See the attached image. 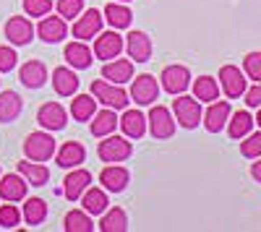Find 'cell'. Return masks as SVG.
Segmentation results:
<instances>
[{"instance_id":"24","label":"cell","mask_w":261,"mask_h":232,"mask_svg":"<svg viewBox=\"0 0 261 232\" xmlns=\"http://www.w3.org/2000/svg\"><path fill=\"white\" fill-rule=\"evenodd\" d=\"M118 125H120V131L125 133V138H141L146 133V118L139 110H128L125 107V112L118 120Z\"/></svg>"},{"instance_id":"17","label":"cell","mask_w":261,"mask_h":232,"mask_svg":"<svg viewBox=\"0 0 261 232\" xmlns=\"http://www.w3.org/2000/svg\"><path fill=\"white\" fill-rule=\"evenodd\" d=\"M84 159H86V149L79 141H65L55 152V162L63 167V170H73V167H79Z\"/></svg>"},{"instance_id":"5","label":"cell","mask_w":261,"mask_h":232,"mask_svg":"<svg viewBox=\"0 0 261 232\" xmlns=\"http://www.w3.org/2000/svg\"><path fill=\"white\" fill-rule=\"evenodd\" d=\"M157 94H160V83H157L154 76L141 73V76H136L134 81H130V99H134L136 104H141V107L154 102Z\"/></svg>"},{"instance_id":"12","label":"cell","mask_w":261,"mask_h":232,"mask_svg":"<svg viewBox=\"0 0 261 232\" xmlns=\"http://www.w3.org/2000/svg\"><path fill=\"white\" fill-rule=\"evenodd\" d=\"M37 34H39L42 42H47V45H55V42L65 39V34H68L65 18L63 16H42L39 26H37Z\"/></svg>"},{"instance_id":"22","label":"cell","mask_w":261,"mask_h":232,"mask_svg":"<svg viewBox=\"0 0 261 232\" xmlns=\"http://www.w3.org/2000/svg\"><path fill=\"white\" fill-rule=\"evenodd\" d=\"M27 185L24 183V175H3V180H0V198L3 201H24L27 198Z\"/></svg>"},{"instance_id":"26","label":"cell","mask_w":261,"mask_h":232,"mask_svg":"<svg viewBox=\"0 0 261 232\" xmlns=\"http://www.w3.org/2000/svg\"><path fill=\"white\" fill-rule=\"evenodd\" d=\"M115 128H118V115L110 107H105V110L92 115V136L105 138V136H110Z\"/></svg>"},{"instance_id":"37","label":"cell","mask_w":261,"mask_h":232,"mask_svg":"<svg viewBox=\"0 0 261 232\" xmlns=\"http://www.w3.org/2000/svg\"><path fill=\"white\" fill-rule=\"evenodd\" d=\"M18 222H21V212L13 204L0 206V227H3V229H13Z\"/></svg>"},{"instance_id":"10","label":"cell","mask_w":261,"mask_h":232,"mask_svg":"<svg viewBox=\"0 0 261 232\" xmlns=\"http://www.w3.org/2000/svg\"><path fill=\"white\" fill-rule=\"evenodd\" d=\"M123 37L118 34V32H102L99 37H97V42H94V57H99V60H113V57H118L120 52H123Z\"/></svg>"},{"instance_id":"35","label":"cell","mask_w":261,"mask_h":232,"mask_svg":"<svg viewBox=\"0 0 261 232\" xmlns=\"http://www.w3.org/2000/svg\"><path fill=\"white\" fill-rule=\"evenodd\" d=\"M45 217H47V204L42 201V198H29L24 204V222L27 224L37 227V224L45 222Z\"/></svg>"},{"instance_id":"8","label":"cell","mask_w":261,"mask_h":232,"mask_svg":"<svg viewBox=\"0 0 261 232\" xmlns=\"http://www.w3.org/2000/svg\"><path fill=\"white\" fill-rule=\"evenodd\" d=\"M71 32H73V37L81 39V42L97 37V34L102 32V13H99L97 8H89L84 16L79 13V16H76V24H73Z\"/></svg>"},{"instance_id":"25","label":"cell","mask_w":261,"mask_h":232,"mask_svg":"<svg viewBox=\"0 0 261 232\" xmlns=\"http://www.w3.org/2000/svg\"><path fill=\"white\" fill-rule=\"evenodd\" d=\"M21 110H24V102L16 92H0V123H13L21 115Z\"/></svg>"},{"instance_id":"38","label":"cell","mask_w":261,"mask_h":232,"mask_svg":"<svg viewBox=\"0 0 261 232\" xmlns=\"http://www.w3.org/2000/svg\"><path fill=\"white\" fill-rule=\"evenodd\" d=\"M243 71L248 78L253 81H261V52H248L246 60H243Z\"/></svg>"},{"instance_id":"14","label":"cell","mask_w":261,"mask_h":232,"mask_svg":"<svg viewBox=\"0 0 261 232\" xmlns=\"http://www.w3.org/2000/svg\"><path fill=\"white\" fill-rule=\"evenodd\" d=\"M37 123L42 125V128H47V131H63L65 128V110H63V104L58 102H45L39 107L37 112Z\"/></svg>"},{"instance_id":"20","label":"cell","mask_w":261,"mask_h":232,"mask_svg":"<svg viewBox=\"0 0 261 232\" xmlns=\"http://www.w3.org/2000/svg\"><path fill=\"white\" fill-rule=\"evenodd\" d=\"M65 63H68V66H73V68H89L92 63H94V52H92L89 45H86V42H81V39L68 42V45H65Z\"/></svg>"},{"instance_id":"6","label":"cell","mask_w":261,"mask_h":232,"mask_svg":"<svg viewBox=\"0 0 261 232\" xmlns=\"http://www.w3.org/2000/svg\"><path fill=\"white\" fill-rule=\"evenodd\" d=\"M146 120H149V131L154 138H170L175 133V120H172L170 110L162 107V104H154Z\"/></svg>"},{"instance_id":"45","label":"cell","mask_w":261,"mask_h":232,"mask_svg":"<svg viewBox=\"0 0 261 232\" xmlns=\"http://www.w3.org/2000/svg\"><path fill=\"white\" fill-rule=\"evenodd\" d=\"M123 3H128V0H123Z\"/></svg>"},{"instance_id":"4","label":"cell","mask_w":261,"mask_h":232,"mask_svg":"<svg viewBox=\"0 0 261 232\" xmlns=\"http://www.w3.org/2000/svg\"><path fill=\"white\" fill-rule=\"evenodd\" d=\"M172 112H175V120L183 125V128L193 131L196 125L201 123V102L199 99H191V97H183L178 94V99L172 102Z\"/></svg>"},{"instance_id":"18","label":"cell","mask_w":261,"mask_h":232,"mask_svg":"<svg viewBox=\"0 0 261 232\" xmlns=\"http://www.w3.org/2000/svg\"><path fill=\"white\" fill-rule=\"evenodd\" d=\"M89 183H92L89 170H76V167H73V172L65 175V180H63V193H65V198H68V201H79L81 193L89 188Z\"/></svg>"},{"instance_id":"28","label":"cell","mask_w":261,"mask_h":232,"mask_svg":"<svg viewBox=\"0 0 261 232\" xmlns=\"http://www.w3.org/2000/svg\"><path fill=\"white\" fill-rule=\"evenodd\" d=\"M102 18H107V24H110L113 29H128L130 21H134V13H130L128 6H120V3H110L105 8Z\"/></svg>"},{"instance_id":"7","label":"cell","mask_w":261,"mask_h":232,"mask_svg":"<svg viewBox=\"0 0 261 232\" xmlns=\"http://www.w3.org/2000/svg\"><path fill=\"white\" fill-rule=\"evenodd\" d=\"M160 78H162V89L167 94H183L191 86V71L186 66H167Z\"/></svg>"},{"instance_id":"21","label":"cell","mask_w":261,"mask_h":232,"mask_svg":"<svg viewBox=\"0 0 261 232\" xmlns=\"http://www.w3.org/2000/svg\"><path fill=\"white\" fill-rule=\"evenodd\" d=\"M123 47L128 50V57H134L136 63H146L151 57V39L144 32H130Z\"/></svg>"},{"instance_id":"43","label":"cell","mask_w":261,"mask_h":232,"mask_svg":"<svg viewBox=\"0 0 261 232\" xmlns=\"http://www.w3.org/2000/svg\"><path fill=\"white\" fill-rule=\"evenodd\" d=\"M251 175H253V180H256V183H261V159H258V162H253Z\"/></svg>"},{"instance_id":"1","label":"cell","mask_w":261,"mask_h":232,"mask_svg":"<svg viewBox=\"0 0 261 232\" xmlns=\"http://www.w3.org/2000/svg\"><path fill=\"white\" fill-rule=\"evenodd\" d=\"M92 97L110 110H125L128 107V92L120 83H113V81H94L92 83Z\"/></svg>"},{"instance_id":"9","label":"cell","mask_w":261,"mask_h":232,"mask_svg":"<svg viewBox=\"0 0 261 232\" xmlns=\"http://www.w3.org/2000/svg\"><path fill=\"white\" fill-rule=\"evenodd\" d=\"M6 37L11 45H18V47H24L29 45V42L34 39V26H32V21L24 18V16H11L6 21Z\"/></svg>"},{"instance_id":"33","label":"cell","mask_w":261,"mask_h":232,"mask_svg":"<svg viewBox=\"0 0 261 232\" xmlns=\"http://www.w3.org/2000/svg\"><path fill=\"white\" fill-rule=\"evenodd\" d=\"M63 227H65V232H92L94 224H92L89 214H86L84 209H73V212L65 214Z\"/></svg>"},{"instance_id":"16","label":"cell","mask_w":261,"mask_h":232,"mask_svg":"<svg viewBox=\"0 0 261 232\" xmlns=\"http://www.w3.org/2000/svg\"><path fill=\"white\" fill-rule=\"evenodd\" d=\"M102 78L113 81V83H128V78H134V63H130L128 57H113L105 63L102 68Z\"/></svg>"},{"instance_id":"11","label":"cell","mask_w":261,"mask_h":232,"mask_svg":"<svg viewBox=\"0 0 261 232\" xmlns=\"http://www.w3.org/2000/svg\"><path fill=\"white\" fill-rule=\"evenodd\" d=\"M220 86H222V92L230 99L243 97L246 94V76H243V71L235 68V66H222V71H220Z\"/></svg>"},{"instance_id":"41","label":"cell","mask_w":261,"mask_h":232,"mask_svg":"<svg viewBox=\"0 0 261 232\" xmlns=\"http://www.w3.org/2000/svg\"><path fill=\"white\" fill-rule=\"evenodd\" d=\"M16 68V50L13 47H0V73H8Z\"/></svg>"},{"instance_id":"2","label":"cell","mask_w":261,"mask_h":232,"mask_svg":"<svg viewBox=\"0 0 261 232\" xmlns=\"http://www.w3.org/2000/svg\"><path fill=\"white\" fill-rule=\"evenodd\" d=\"M24 154L32 159V162H47L53 154H55V138L45 131H34L27 136L24 141Z\"/></svg>"},{"instance_id":"39","label":"cell","mask_w":261,"mask_h":232,"mask_svg":"<svg viewBox=\"0 0 261 232\" xmlns=\"http://www.w3.org/2000/svg\"><path fill=\"white\" fill-rule=\"evenodd\" d=\"M53 0H24V11L29 13V16H47L50 11H53Z\"/></svg>"},{"instance_id":"29","label":"cell","mask_w":261,"mask_h":232,"mask_svg":"<svg viewBox=\"0 0 261 232\" xmlns=\"http://www.w3.org/2000/svg\"><path fill=\"white\" fill-rule=\"evenodd\" d=\"M99 229L102 232H125L128 229V217L120 206L110 209V212H102V219H99Z\"/></svg>"},{"instance_id":"13","label":"cell","mask_w":261,"mask_h":232,"mask_svg":"<svg viewBox=\"0 0 261 232\" xmlns=\"http://www.w3.org/2000/svg\"><path fill=\"white\" fill-rule=\"evenodd\" d=\"M18 81L24 83L27 89L45 86V81H47V66L42 60H27L24 66L18 68Z\"/></svg>"},{"instance_id":"3","label":"cell","mask_w":261,"mask_h":232,"mask_svg":"<svg viewBox=\"0 0 261 232\" xmlns=\"http://www.w3.org/2000/svg\"><path fill=\"white\" fill-rule=\"evenodd\" d=\"M102 162H125L130 154H134V143L123 136H105V141H99V149H97Z\"/></svg>"},{"instance_id":"23","label":"cell","mask_w":261,"mask_h":232,"mask_svg":"<svg viewBox=\"0 0 261 232\" xmlns=\"http://www.w3.org/2000/svg\"><path fill=\"white\" fill-rule=\"evenodd\" d=\"M53 86H55V92L60 97H73L79 92V76L71 68L60 66V68L53 71Z\"/></svg>"},{"instance_id":"44","label":"cell","mask_w":261,"mask_h":232,"mask_svg":"<svg viewBox=\"0 0 261 232\" xmlns=\"http://www.w3.org/2000/svg\"><path fill=\"white\" fill-rule=\"evenodd\" d=\"M253 123H258V128H261V107H258V115H256V120Z\"/></svg>"},{"instance_id":"31","label":"cell","mask_w":261,"mask_h":232,"mask_svg":"<svg viewBox=\"0 0 261 232\" xmlns=\"http://www.w3.org/2000/svg\"><path fill=\"white\" fill-rule=\"evenodd\" d=\"M18 175H24L29 185H45L50 180V170L42 162H18Z\"/></svg>"},{"instance_id":"42","label":"cell","mask_w":261,"mask_h":232,"mask_svg":"<svg viewBox=\"0 0 261 232\" xmlns=\"http://www.w3.org/2000/svg\"><path fill=\"white\" fill-rule=\"evenodd\" d=\"M246 104L248 107H261V81H256V86L246 89Z\"/></svg>"},{"instance_id":"36","label":"cell","mask_w":261,"mask_h":232,"mask_svg":"<svg viewBox=\"0 0 261 232\" xmlns=\"http://www.w3.org/2000/svg\"><path fill=\"white\" fill-rule=\"evenodd\" d=\"M55 8H58V16H63L68 21V18H76L84 11V0H58Z\"/></svg>"},{"instance_id":"32","label":"cell","mask_w":261,"mask_h":232,"mask_svg":"<svg viewBox=\"0 0 261 232\" xmlns=\"http://www.w3.org/2000/svg\"><path fill=\"white\" fill-rule=\"evenodd\" d=\"M193 97L199 102H214L220 97V83H217L212 76H199L193 81Z\"/></svg>"},{"instance_id":"15","label":"cell","mask_w":261,"mask_h":232,"mask_svg":"<svg viewBox=\"0 0 261 232\" xmlns=\"http://www.w3.org/2000/svg\"><path fill=\"white\" fill-rule=\"evenodd\" d=\"M99 183H102L105 191L120 193L130 183V172L125 170V167H120V164H110V167H105V170L99 172Z\"/></svg>"},{"instance_id":"19","label":"cell","mask_w":261,"mask_h":232,"mask_svg":"<svg viewBox=\"0 0 261 232\" xmlns=\"http://www.w3.org/2000/svg\"><path fill=\"white\" fill-rule=\"evenodd\" d=\"M230 120V104L227 102H209V110L204 115V125H206V131L209 133H220L225 125Z\"/></svg>"},{"instance_id":"40","label":"cell","mask_w":261,"mask_h":232,"mask_svg":"<svg viewBox=\"0 0 261 232\" xmlns=\"http://www.w3.org/2000/svg\"><path fill=\"white\" fill-rule=\"evenodd\" d=\"M241 154L248 157V159L261 157V133H253V136H248V138L241 143Z\"/></svg>"},{"instance_id":"30","label":"cell","mask_w":261,"mask_h":232,"mask_svg":"<svg viewBox=\"0 0 261 232\" xmlns=\"http://www.w3.org/2000/svg\"><path fill=\"white\" fill-rule=\"evenodd\" d=\"M94 112H97V99H94L92 94H79V97H73V102H71V115H73L79 123L92 120Z\"/></svg>"},{"instance_id":"27","label":"cell","mask_w":261,"mask_h":232,"mask_svg":"<svg viewBox=\"0 0 261 232\" xmlns=\"http://www.w3.org/2000/svg\"><path fill=\"white\" fill-rule=\"evenodd\" d=\"M107 193L105 188H86V191L81 193V209L86 214H102L107 209Z\"/></svg>"},{"instance_id":"34","label":"cell","mask_w":261,"mask_h":232,"mask_svg":"<svg viewBox=\"0 0 261 232\" xmlns=\"http://www.w3.org/2000/svg\"><path fill=\"white\" fill-rule=\"evenodd\" d=\"M251 128H253V118L246 112V110H241V112H235L232 115V120H230V125H227V133H230V138H246L248 133H251Z\"/></svg>"}]
</instances>
